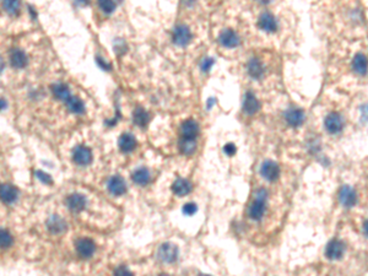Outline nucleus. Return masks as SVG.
Instances as JSON below:
<instances>
[{
	"instance_id": "obj_39",
	"label": "nucleus",
	"mask_w": 368,
	"mask_h": 276,
	"mask_svg": "<svg viewBox=\"0 0 368 276\" xmlns=\"http://www.w3.org/2000/svg\"><path fill=\"white\" fill-rule=\"evenodd\" d=\"M160 276H169V275H166V274H162V275H160Z\"/></svg>"
},
{
	"instance_id": "obj_25",
	"label": "nucleus",
	"mask_w": 368,
	"mask_h": 276,
	"mask_svg": "<svg viewBox=\"0 0 368 276\" xmlns=\"http://www.w3.org/2000/svg\"><path fill=\"white\" fill-rule=\"evenodd\" d=\"M52 92L58 100L67 102L70 98V91L65 84H55L52 86Z\"/></svg>"
},
{
	"instance_id": "obj_9",
	"label": "nucleus",
	"mask_w": 368,
	"mask_h": 276,
	"mask_svg": "<svg viewBox=\"0 0 368 276\" xmlns=\"http://www.w3.org/2000/svg\"><path fill=\"white\" fill-rule=\"evenodd\" d=\"M247 74L249 75V78L253 80H260L264 78L265 72H267V68H265L264 62L260 58L253 57L247 62L246 65Z\"/></svg>"
},
{
	"instance_id": "obj_13",
	"label": "nucleus",
	"mask_w": 368,
	"mask_h": 276,
	"mask_svg": "<svg viewBox=\"0 0 368 276\" xmlns=\"http://www.w3.org/2000/svg\"><path fill=\"white\" fill-rule=\"evenodd\" d=\"M242 109H243L244 113L248 114V116H253V114H255L260 109L259 100H258L257 96L253 92H251V91H248V92L244 95Z\"/></svg>"
},
{
	"instance_id": "obj_21",
	"label": "nucleus",
	"mask_w": 368,
	"mask_h": 276,
	"mask_svg": "<svg viewBox=\"0 0 368 276\" xmlns=\"http://www.w3.org/2000/svg\"><path fill=\"white\" fill-rule=\"evenodd\" d=\"M118 145H119V149L122 150L123 153H130L135 149L136 141H135V138L132 134L127 133V134L120 135L119 140H118Z\"/></svg>"
},
{
	"instance_id": "obj_34",
	"label": "nucleus",
	"mask_w": 368,
	"mask_h": 276,
	"mask_svg": "<svg viewBox=\"0 0 368 276\" xmlns=\"http://www.w3.org/2000/svg\"><path fill=\"white\" fill-rule=\"evenodd\" d=\"M213 64H214L213 58H205V59H202L201 63H200V69H201L204 72H206L210 70V68L213 67Z\"/></svg>"
},
{
	"instance_id": "obj_8",
	"label": "nucleus",
	"mask_w": 368,
	"mask_h": 276,
	"mask_svg": "<svg viewBox=\"0 0 368 276\" xmlns=\"http://www.w3.org/2000/svg\"><path fill=\"white\" fill-rule=\"evenodd\" d=\"M337 200L340 207L344 209H352L358 203V193L352 186L345 184L339 189L337 193Z\"/></svg>"
},
{
	"instance_id": "obj_11",
	"label": "nucleus",
	"mask_w": 368,
	"mask_h": 276,
	"mask_svg": "<svg viewBox=\"0 0 368 276\" xmlns=\"http://www.w3.org/2000/svg\"><path fill=\"white\" fill-rule=\"evenodd\" d=\"M218 42L220 44H222L226 48H236L241 44V37L238 36L236 31L231 29H226L223 31H221V34H218Z\"/></svg>"
},
{
	"instance_id": "obj_19",
	"label": "nucleus",
	"mask_w": 368,
	"mask_h": 276,
	"mask_svg": "<svg viewBox=\"0 0 368 276\" xmlns=\"http://www.w3.org/2000/svg\"><path fill=\"white\" fill-rule=\"evenodd\" d=\"M67 207H69V209L78 212L84 210V207H86V199L85 196L81 195V194H71V195L67 198Z\"/></svg>"
},
{
	"instance_id": "obj_5",
	"label": "nucleus",
	"mask_w": 368,
	"mask_h": 276,
	"mask_svg": "<svg viewBox=\"0 0 368 276\" xmlns=\"http://www.w3.org/2000/svg\"><path fill=\"white\" fill-rule=\"evenodd\" d=\"M283 121L288 129H301L307 121V112L297 104H288L283 112Z\"/></svg>"
},
{
	"instance_id": "obj_23",
	"label": "nucleus",
	"mask_w": 368,
	"mask_h": 276,
	"mask_svg": "<svg viewBox=\"0 0 368 276\" xmlns=\"http://www.w3.org/2000/svg\"><path fill=\"white\" fill-rule=\"evenodd\" d=\"M48 230L52 233H62L64 232L65 228H67V224H65L64 220L59 216H52L48 220Z\"/></svg>"
},
{
	"instance_id": "obj_3",
	"label": "nucleus",
	"mask_w": 368,
	"mask_h": 276,
	"mask_svg": "<svg viewBox=\"0 0 368 276\" xmlns=\"http://www.w3.org/2000/svg\"><path fill=\"white\" fill-rule=\"evenodd\" d=\"M349 125V118L342 109L330 107L321 117V128L330 138H339L345 133Z\"/></svg>"
},
{
	"instance_id": "obj_16",
	"label": "nucleus",
	"mask_w": 368,
	"mask_h": 276,
	"mask_svg": "<svg viewBox=\"0 0 368 276\" xmlns=\"http://www.w3.org/2000/svg\"><path fill=\"white\" fill-rule=\"evenodd\" d=\"M95 243L94 241L88 240V238H81L76 243V250H78L79 256L83 258H90L92 254L95 253Z\"/></svg>"
},
{
	"instance_id": "obj_33",
	"label": "nucleus",
	"mask_w": 368,
	"mask_h": 276,
	"mask_svg": "<svg viewBox=\"0 0 368 276\" xmlns=\"http://www.w3.org/2000/svg\"><path fill=\"white\" fill-rule=\"evenodd\" d=\"M197 210H198V207L195 204H193V203L185 204L183 207V212H184V215H187V216H192V215H194L195 212H197Z\"/></svg>"
},
{
	"instance_id": "obj_17",
	"label": "nucleus",
	"mask_w": 368,
	"mask_h": 276,
	"mask_svg": "<svg viewBox=\"0 0 368 276\" xmlns=\"http://www.w3.org/2000/svg\"><path fill=\"white\" fill-rule=\"evenodd\" d=\"M107 188L111 191V194L113 195H123V194L127 191V186H125V182L123 181V178L118 177V175H114L111 177L107 183Z\"/></svg>"
},
{
	"instance_id": "obj_14",
	"label": "nucleus",
	"mask_w": 368,
	"mask_h": 276,
	"mask_svg": "<svg viewBox=\"0 0 368 276\" xmlns=\"http://www.w3.org/2000/svg\"><path fill=\"white\" fill-rule=\"evenodd\" d=\"M192 39V34H190L189 27L185 25H179L174 29L173 31V41L178 46H187Z\"/></svg>"
},
{
	"instance_id": "obj_2",
	"label": "nucleus",
	"mask_w": 368,
	"mask_h": 276,
	"mask_svg": "<svg viewBox=\"0 0 368 276\" xmlns=\"http://www.w3.org/2000/svg\"><path fill=\"white\" fill-rule=\"evenodd\" d=\"M329 27L340 39L367 38V18L361 3L325 4Z\"/></svg>"
},
{
	"instance_id": "obj_15",
	"label": "nucleus",
	"mask_w": 368,
	"mask_h": 276,
	"mask_svg": "<svg viewBox=\"0 0 368 276\" xmlns=\"http://www.w3.org/2000/svg\"><path fill=\"white\" fill-rule=\"evenodd\" d=\"M73 160L80 166L88 165V163L91 162V160H92L91 150L86 146L75 147L73 151Z\"/></svg>"
},
{
	"instance_id": "obj_35",
	"label": "nucleus",
	"mask_w": 368,
	"mask_h": 276,
	"mask_svg": "<svg viewBox=\"0 0 368 276\" xmlns=\"http://www.w3.org/2000/svg\"><path fill=\"white\" fill-rule=\"evenodd\" d=\"M223 151H225L226 155L228 156H234V154H236L237 151V147L234 144H231V142H228V144H226L225 146H223Z\"/></svg>"
},
{
	"instance_id": "obj_6",
	"label": "nucleus",
	"mask_w": 368,
	"mask_h": 276,
	"mask_svg": "<svg viewBox=\"0 0 368 276\" xmlns=\"http://www.w3.org/2000/svg\"><path fill=\"white\" fill-rule=\"evenodd\" d=\"M348 253V244L341 238H333L329 241L324 250L325 258L329 261H339Z\"/></svg>"
},
{
	"instance_id": "obj_37",
	"label": "nucleus",
	"mask_w": 368,
	"mask_h": 276,
	"mask_svg": "<svg viewBox=\"0 0 368 276\" xmlns=\"http://www.w3.org/2000/svg\"><path fill=\"white\" fill-rule=\"evenodd\" d=\"M36 175L38 177L39 179H41L42 182H44V183H47V184L52 183V179H50V175L46 174V173H43V172H41V171H37Z\"/></svg>"
},
{
	"instance_id": "obj_27",
	"label": "nucleus",
	"mask_w": 368,
	"mask_h": 276,
	"mask_svg": "<svg viewBox=\"0 0 368 276\" xmlns=\"http://www.w3.org/2000/svg\"><path fill=\"white\" fill-rule=\"evenodd\" d=\"M67 109H69L71 113L81 114L85 112V104H84V102L81 101L79 97H75V96L67 100Z\"/></svg>"
},
{
	"instance_id": "obj_1",
	"label": "nucleus",
	"mask_w": 368,
	"mask_h": 276,
	"mask_svg": "<svg viewBox=\"0 0 368 276\" xmlns=\"http://www.w3.org/2000/svg\"><path fill=\"white\" fill-rule=\"evenodd\" d=\"M329 78L340 87H358L368 80L367 38L337 39L332 46Z\"/></svg>"
},
{
	"instance_id": "obj_28",
	"label": "nucleus",
	"mask_w": 368,
	"mask_h": 276,
	"mask_svg": "<svg viewBox=\"0 0 368 276\" xmlns=\"http://www.w3.org/2000/svg\"><path fill=\"white\" fill-rule=\"evenodd\" d=\"M133 117H134L135 124H137L139 127H146L149 121H150V116H149V113L144 108H140V107H137V108L135 109L134 116Z\"/></svg>"
},
{
	"instance_id": "obj_38",
	"label": "nucleus",
	"mask_w": 368,
	"mask_h": 276,
	"mask_svg": "<svg viewBox=\"0 0 368 276\" xmlns=\"http://www.w3.org/2000/svg\"><path fill=\"white\" fill-rule=\"evenodd\" d=\"M361 231H362V235L368 240V217L363 219L362 224H361Z\"/></svg>"
},
{
	"instance_id": "obj_24",
	"label": "nucleus",
	"mask_w": 368,
	"mask_h": 276,
	"mask_svg": "<svg viewBox=\"0 0 368 276\" xmlns=\"http://www.w3.org/2000/svg\"><path fill=\"white\" fill-rule=\"evenodd\" d=\"M0 195H1V200L4 203H13L17 198V190L13 186L4 184L0 189Z\"/></svg>"
},
{
	"instance_id": "obj_36",
	"label": "nucleus",
	"mask_w": 368,
	"mask_h": 276,
	"mask_svg": "<svg viewBox=\"0 0 368 276\" xmlns=\"http://www.w3.org/2000/svg\"><path fill=\"white\" fill-rule=\"evenodd\" d=\"M114 276H134L125 266H119L114 270Z\"/></svg>"
},
{
	"instance_id": "obj_4",
	"label": "nucleus",
	"mask_w": 368,
	"mask_h": 276,
	"mask_svg": "<svg viewBox=\"0 0 368 276\" xmlns=\"http://www.w3.org/2000/svg\"><path fill=\"white\" fill-rule=\"evenodd\" d=\"M268 200H269V191L264 188L255 190L253 202L248 207V216L253 221H260L267 214Z\"/></svg>"
},
{
	"instance_id": "obj_26",
	"label": "nucleus",
	"mask_w": 368,
	"mask_h": 276,
	"mask_svg": "<svg viewBox=\"0 0 368 276\" xmlns=\"http://www.w3.org/2000/svg\"><path fill=\"white\" fill-rule=\"evenodd\" d=\"M133 181L139 186H146L150 182V172L146 168H139L133 172Z\"/></svg>"
},
{
	"instance_id": "obj_31",
	"label": "nucleus",
	"mask_w": 368,
	"mask_h": 276,
	"mask_svg": "<svg viewBox=\"0 0 368 276\" xmlns=\"http://www.w3.org/2000/svg\"><path fill=\"white\" fill-rule=\"evenodd\" d=\"M0 241H1V247L8 248L9 245L13 243V237L10 236V233L5 230H1V235H0Z\"/></svg>"
},
{
	"instance_id": "obj_22",
	"label": "nucleus",
	"mask_w": 368,
	"mask_h": 276,
	"mask_svg": "<svg viewBox=\"0 0 368 276\" xmlns=\"http://www.w3.org/2000/svg\"><path fill=\"white\" fill-rule=\"evenodd\" d=\"M172 190L177 194V195H187L192 190V183L188 182L187 179L178 178L172 186Z\"/></svg>"
},
{
	"instance_id": "obj_7",
	"label": "nucleus",
	"mask_w": 368,
	"mask_h": 276,
	"mask_svg": "<svg viewBox=\"0 0 368 276\" xmlns=\"http://www.w3.org/2000/svg\"><path fill=\"white\" fill-rule=\"evenodd\" d=\"M258 29L260 31H263L264 34H274L279 31L280 29V22H279V18L274 15L270 11L265 10L258 17Z\"/></svg>"
},
{
	"instance_id": "obj_10",
	"label": "nucleus",
	"mask_w": 368,
	"mask_h": 276,
	"mask_svg": "<svg viewBox=\"0 0 368 276\" xmlns=\"http://www.w3.org/2000/svg\"><path fill=\"white\" fill-rule=\"evenodd\" d=\"M260 174H262L263 178L268 182H276L280 178L281 170L280 166L275 161L267 160L263 162L262 167H260Z\"/></svg>"
},
{
	"instance_id": "obj_18",
	"label": "nucleus",
	"mask_w": 368,
	"mask_h": 276,
	"mask_svg": "<svg viewBox=\"0 0 368 276\" xmlns=\"http://www.w3.org/2000/svg\"><path fill=\"white\" fill-rule=\"evenodd\" d=\"M181 133L184 139H194L199 134V125L193 119H188L182 124Z\"/></svg>"
},
{
	"instance_id": "obj_30",
	"label": "nucleus",
	"mask_w": 368,
	"mask_h": 276,
	"mask_svg": "<svg viewBox=\"0 0 368 276\" xmlns=\"http://www.w3.org/2000/svg\"><path fill=\"white\" fill-rule=\"evenodd\" d=\"M3 6L9 14L14 15V14H17L18 9H20V3L18 1H4Z\"/></svg>"
},
{
	"instance_id": "obj_32",
	"label": "nucleus",
	"mask_w": 368,
	"mask_h": 276,
	"mask_svg": "<svg viewBox=\"0 0 368 276\" xmlns=\"http://www.w3.org/2000/svg\"><path fill=\"white\" fill-rule=\"evenodd\" d=\"M99 5L100 9H101L102 11H104L106 14L113 13L114 9H116V4H114L113 1H100Z\"/></svg>"
},
{
	"instance_id": "obj_12",
	"label": "nucleus",
	"mask_w": 368,
	"mask_h": 276,
	"mask_svg": "<svg viewBox=\"0 0 368 276\" xmlns=\"http://www.w3.org/2000/svg\"><path fill=\"white\" fill-rule=\"evenodd\" d=\"M157 256L165 263H173L178 258V248L171 243H165L158 249Z\"/></svg>"
},
{
	"instance_id": "obj_29",
	"label": "nucleus",
	"mask_w": 368,
	"mask_h": 276,
	"mask_svg": "<svg viewBox=\"0 0 368 276\" xmlns=\"http://www.w3.org/2000/svg\"><path fill=\"white\" fill-rule=\"evenodd\" d=\"M179 149L184 155H192L197 149V142L194 139H183L179 142Z\"/></svg>"
},
{
	"instance_id": "obj_20",
	"label": "nucleus",
	"mask_w": 368,
	"mask_h": 276,
	"mask_svg": "<svg viewBox=\"0 0 368 276\" xmlns=\"http://www.w3.org/2000/svg\"><path fill=\"white\" fill-rule=\"evenodd\" d=\"M10 62L11 65L16 69L25 68L27 64V55L20 49H13L10 52Z\"/></svg>"
}]
</instances>
